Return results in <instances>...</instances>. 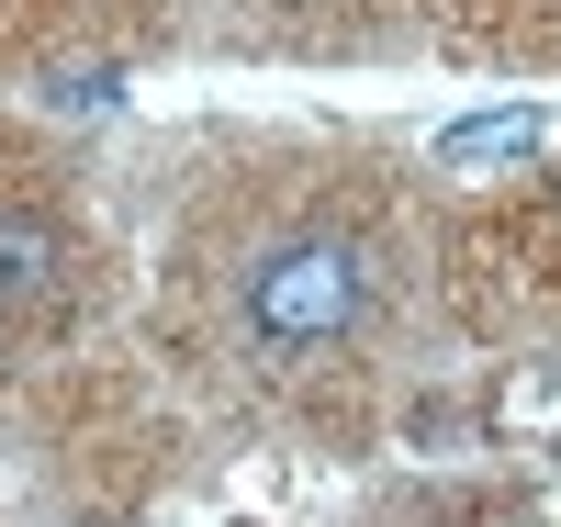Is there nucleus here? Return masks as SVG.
Instances as JSON below:
<instances>
[{"label": "nucleus", "mask_w": 561, "mask_h": 527, "mask_svg": "<svg viewBox=\"0 0 561 527\" xmlns=\"http://www.w3.org/2000/svg\"><path fill=\"white\" fill-rule=\"evenodd\" d=\"M370 314V259L348 236H293V248H270L248 270V337L304 359V348H337L348 325Z\"/></svg>", "instance_id": "nucleus-1"}, {"label": "nucleus", "mask_w": 561, "mask_h": 527, "mask_svg": "<svg viewBox=\"0 0 561 527\" xmlns=\"http://www.w3.org/2000/svg\"><path fill=\"white\" fill-rule=\"evenodd\" d=\"M68 280V248L45 214H0V314H45Z\"/></svg>", "instance_id": "nucleus-2"}, {"label": "nucleus", "mask_w": 561, "mask_h": 527, "mask_svg": "<svg viewBox=\"0 0 561 527\" xmlns=\"http://www.w3.org/2000/svg\"><path fill=\"white\" fill-rule=\"evenodd\" d=\"M539 135H550V113H460L449 135H438V158L449 169H483V158H539Z\"/></svg>", "instance_id": "nucleus-3"}]
</instances>
